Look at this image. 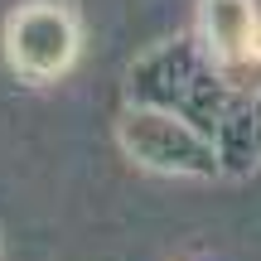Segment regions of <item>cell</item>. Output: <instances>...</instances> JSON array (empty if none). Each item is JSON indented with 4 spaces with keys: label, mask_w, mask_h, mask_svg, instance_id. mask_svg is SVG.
<instances>
[{
    "label": "cell",
    "mask_w": 261,
    "mask_h": 261,
    "mask_svg": "<svg viewBox=\"0 0 261 261\" xmlns=\"http://www.w3.org/2000/svg\"><path fill=\"white\" fill-rule=\"evenodd\" d=\"M77 58V24L58 0H29L5 19V63L24 83H54Z\"/></svg>",
    "instance_id": "1"
},
{
    "label": "cell",
    "mask_w": 261,
    "mask_h": 261,
    "mask_svg": "<svg viewBox=\"0 0 261 261\" xmlns=\"http://www.w3.org/2000/svg\"><path fill=\"white\" fill-rule=\"evenodd\" d=\"M121 145L140 165L179 169V174H218V150L198 130L169 121L160 112H126L121 116Z\"/></svg>",
    "instance_id": "2"
},
{
    "label": "cell",
    "mask_w": 261,
    "mask_h": 261,
    "mask_svg": "<svg viewBox=\"0 0 261 261\" xmlns=\"http://www.w3.org/2000/svg\"><path fill=\"white\" fill-rule=\"evenodd\" d=\"M203 29H208L213 63L223 68V73L252 63V54H261L256 5L252 0H203Z\"/></svg>",
    "instance_id": "3"
}]
</instances>
